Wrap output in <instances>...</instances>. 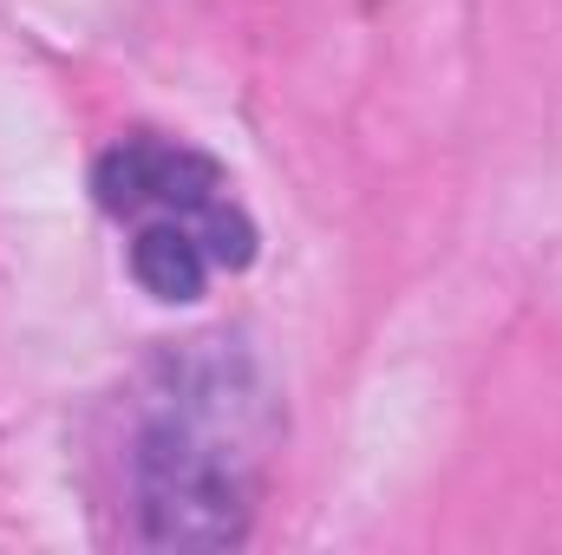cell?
Segmentation results:
<instances>
[{
    "label": "cell",
    "instance_id": "obj_1",
    "mask_svg": "<svg viewBox=\"0 0 562 555\" xmlns=\"http://www.w3.org/2000/svg\"><path fill=\"white\" fill-rule=\"evenodd\" d=\"M256 393L229 353H190L170 366L157 412L138 438V510L144 543L216 550L243 536L249 464H256Z\"/></svg>",
    "mask_w": 562,
    "mask_h": 555
},
{
    "label": "cell",
    "instance_id": "obj_2",
    "mask_svg": "<svg viewBox=\"0 0 562 555\" xmlns=\"http://www.w3.org/2000/svg\"><path fill=\"white\" fill-rule=\"evenodd\" d=\"M99 203L119 216V223H183L196 229L223 269H243L256 256V229L249 216L229 203V183L210 157L183 150V144H164V138H132L119 150H105L99 177H92Z\"/></svg>",
    "mask_w": 562,
    "mask_h": 555
},
{
    "label": "cell",
    "instance_id": "obj_3",
    "mask_svg": "<svg viewBox=\"0 0 562 555\" xmlns=\"http://www.w3.org/2000/svg\"><path fill=\"white\" fill-rule=\"evenodd\" d=\"M216 269H223L216 249L183 223H138V236H132V275L157 301H196Z\"/></svg>",
    "mask_w": 562,
    "mask_h": 555
}]
</instances>
